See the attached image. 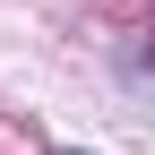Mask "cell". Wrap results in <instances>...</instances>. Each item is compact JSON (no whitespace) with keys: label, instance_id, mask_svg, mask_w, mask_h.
I'll list each match as a JSON object with an SVG mask.
<instances>
[{"label":"cell","instance_id":"obj_1","mask_svg":"<svg viewBox=\"0 0 155 155\" xmlns=\"http://www.w3.org/2000/svg\"><path fill=\"white\" fill-rule=\"evenodd\" d=\"M61 155H78V147H61Z\"/></svg>","mask_w":155,"mask_h":155}]
</instances>
